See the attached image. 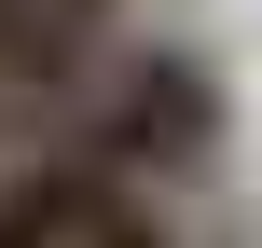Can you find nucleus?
Wrapping results in <instances>:
<instances>
[{
    "label": "nucleus",
    "instance_id": "obj_1",
    "mask_svg": "<svg viewBox=\"0 0 262 248\" xmlns=\"http://www.w3.org/2000/svg\"><path fill=\"white\" fill-rule=\"evenodd\" d=\"M221 138H235V97H221V69H207L193 41H124V55L83 83V110L55 124V152H83V166H111V179H138V193L221 179Z\"/></svg>",
    "mask_w": 262,
    "mask_h": 248
},
{
    "label": "nucleus",
    "instance_id": "obj_2",
    "mask_svg": "<svg viewBox=\"0 0 262 248\" xmlns=\"http://www.w3.org/2000/svg\"><path fill=\"white\" fill-rule=\"evenodd\" d=\"M28 152H41V124H28V110H0V166H28Z\"/></svg>",
    "mask_w": 262,
    "mask_h": 248
}]
</instances>
